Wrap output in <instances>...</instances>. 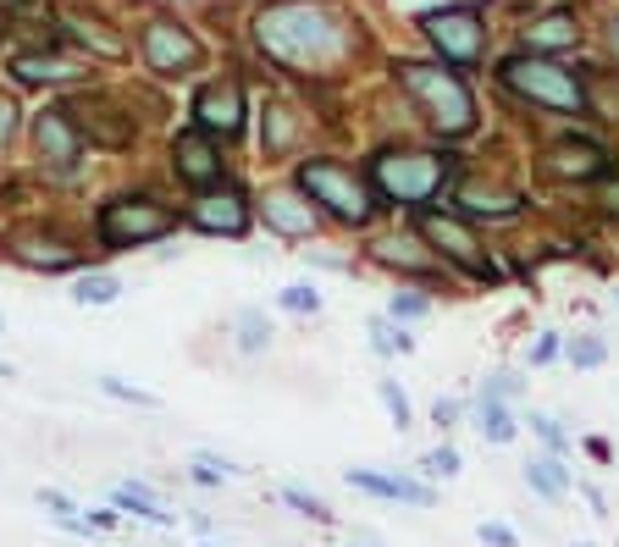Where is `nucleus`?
<instances>
[{
	"mask_svg": "<svg viewBox=\"0 0 619 547\" xmlns=\"http://www.w3.org/2000/svg\"><path fill=\"white\" fill-rule=\"evenodd\" d=\"M260 50L283 61V67H316L326 56H337L348 39H343V23L321 7V0H283L260 17Z\"/></svg>",
	"mask_w": 619,
	"mask_h": 547,
	"instance_id": "obj_1",
	"label": "nucleus"
},
{
	"mask_svg": "<svg viewBox=\"0 0 619 547\" xmlns=\"http://www.w3.org/2000/svg\"><path fill=\"white\" fill-rule=\"evenodd\" d=\"M460 160L454 155H415V150H388L377 155L371 166V182L388 205H404V211H426L431 200H442V189L454 182Z\"/></svg>",
	"mask_w": 619,
	"mask_h": 547,
	"instance_id": "obj_2",
	"label": "nucleus"
},
{
	"mask_svg": "<svg viewBox=\"0 0 619 547\" xmlns=\"http://www.w3.org/2000/svg\"><path fill=\"white\" fill-rule=\"evenodd\" d=\"M498 78H503V88H514V95L531 100V106H548V111H559V117H586V88H581V78L564 72L559 61L537 56V50L509 56V61L498 67Z\"/></svg>",
	"mask_w": 619,
	"mask_h": 547,
	"instance_id": "obj_3",
	"label": "nucleus"
},
{
	"mask_svg": "<svg viewBox=\"0 0 619 547\" xmlns=\"http://www.w3.org/2000/svg\"><path fill=\"white\" fill-rule=\"evenodd\" d=\"M398 83H404L409 95L426 106V117H431V128H437V133L460 139V133H471V128H476V100H471V88H465V78H460V72L420 67V61H398Z\"/></svg>",
	"mask_w": 619,
	"mask_h": 547,
	"instance_id": "obj_4",
	"label": "nucleus"
},
{
	"mask_svg": "<svg viewBox=\"0 0 619 547\" xmlns=\"http://www.w3.org/2000/svg\"><path fill=\"white\" fill-rule=\"evenodd\" d=\"M299 189H305L310 205H326V211H332L337 222H348V227H366L371 211H377L371 182L354 177V171L337 166V160H305V166H299Z\"/></svg>",
	"mask_w": 619,
	"mask_h": 547,
	"instance_id": "obj_5",
	"label": "nucleus"
},
{
	"mask_svg": "<svg viewBox=\"0 0 619 547\" xmlns=\"http://www.w3.org/2000/svg\"><path fill=\"white\" fill-rule=\"evenodd\" d=\"M177 227V216L155 200H117L100 211V243L106 249H139V243H155Z\"/></svg>",
	"mask_w": 619,
	"mask_h": 547,
	"instance_id": "obj_6",
	"label": "nucleus"
},
{
	"mask_svg": "<svg viewBox=\"0 0 619 547\" xmlns=\"http://www.w3.org/2000/svg\"><path fill=\"white\" fill-rule=\"evenodd\" d=\"M426 39L437 45V56L449 67H476L481 61V45H487V28H481V12L476 7H442L426 17Z\"/></svg>",
	"mask_w": 619,
	"mask_h": 547,
	"instance_id": "obj_7",
	"label": "nucleus"
},
{
	"mask_svg": "<svg viewBox=\"0 0 619 547\" xmlns=\"http://www.w3.org/2000/svg\"><path fill=\"white\" fill-rule=\"evenodd\" d=\"M420 233H426V243H437V254H449L454 265H465L471 277H492V260L481 254V243H476V233H471L465 222L426 211V216H420Z\"/></svg>",
	"mask_w": 619,
	"mask_h": 547,
	"instance_id": "obj_8",
	"label": "nucleus"
},
{
	"mask_svg": "<svg viewBox=\"0 0 619 547\" xmlns=\"http://www.w3.org/2000/svg\"><path fill=\"white\" fill-rule=\"evenodd\" d=\"M78 133H88V144H106V150H128L133 144V117H122L111 100H78L67 106Z\"/></svg>",
	"mask_w": 619,
	"mask_h": 547,
	"instance_id": "obj_9",
	"label": "nucleus"
},
{
	"mask_svg": "<svg viewBox=\"0 0 619 547\" xmlns=\"http://www.w3.org/2000/svg\"><path fill=\"white\" fill-rule=\"evenodd\" d=\"M171 166H177V177H183V182H194V189H211V182H222V155H216V144H211L205 128H200V133H177Z\"/></svg>",
	"mask_w": 619,
	"mask_h": 547,
	"instance_id": "obj_10",
	"label": "nucleus"
},
{
	"mask_svg": "<svg viewBox=\"0 0 619 547\" xmlns=\"http://www.w3.org/2000/svg\"><path fill=\"white\" fill-rule=\"evenodd\" d=\"M144 61L155 72H183L200 61V45L189 39V28H177V23H150L144 28Z\"/></svg>",
	"mask_w": 619,
	"mask_h": 547,
	"instance_id": "obj_11",
	"label": "nucleus"
},
{
	"mask_svg": "<svg viewBox=\"0 0 619 547\" xmlns=\"http://www.w3.org/2000/svg\"><path fill=\"white\" fill-rule=\"evenodd\" d=\"M194 117H200L205 133L233 139V133L243 128V88H238V83H205L200 100H194Z\"/></svg>",
	"mask_w": 619,
	"mask_h": 547,
	"instance_id": "obj_12",
	"label": "nucleus"
},
{
	"mask_svg": "<svg viewBox=\"0 0 619 547\" xmlns=\"http://www.w3.org/2000/svg\"><path fill=\"white\" fill-rule=\"evenodd\" d=\"M34 144H39V155H45V160H56V166L67 171V166H78L83 133H78L72 111H45V117L34 122Z\"/></svg>",
	"mask_w": 619,
	"mask_h": 547,
	"instance_id": "obj_13",
	"label": "nucleus"
},
{
	"mask_svg": "<svg viewBox=\"0 0 619 547\" xmlns=\"http://www.w3.org/2000/svg\"><path fill=\"white\" fill-rule=\"evenodd\" d=\"M189 222H194L200 233H222V238H243V233H249V205H243L238 194H205V200H194V211H189Z\"/></svg>",
	"mask_w": 619,
	"mask_h": 547,
	"instance_id": "obj_14",
	"label": "nucleus"
},
{
	"mask_svg": "<svg viewBox=\"0 0 619 547\" xmlns=\"http://www.w3.org/2000/svg\"><path fill=\"white\" fill-rule=\"evenodd\" d=\"M548 171H553V177L592 182V177H603V171H608V155H603L592 139H564V144H553V150H548Z\"/></svg>",
	"mask_w": 619,
	"mask_h": 547,
	"instance_id": "obj_15",
	"label": "nucleus"
},
{
	"mask_svg": "<svg viewBox=\"0 0 619 547\" xmlns=\"http://www.w3.org/2000/svg\"><path fill=\"white\" fill-rule=\"evenodd\" d=\"M265 222H272L283 238H310L316 233V211L305 205V189L299 194H272L265 200Z\"/></svg>",
	"mask_w": 619,
	"mask_h": 547,
	"instance_id": "obj_16",
	"label": "nucleus"
},
{
	"mask_svg": "<svg viewBox=\"0 0 619 547\" xmlns=\"http://www.w3.org/2000/svg\"><path fill=\"white\" fill-rule=\"evenodd\" d=\"M12 254H17L23 265H34V271H67V265L78 260L61 238H39V233H23V238L12 243Z\"/></svg>",
	"mask_w": 619,
	"mask_h": 547,
	"instance_id": "obj_17",
	"label": "nucleus"
},
{
	"mask_svg": "<svg viewBox=\"0 0 619 547\" xmlns=\"http://www.w3.org/2000/svg\"><path fill=\"white\" fill-rule=\"evenodd\" d=\"M575 39H581V28H575L570 12H553V17H543V23L525 28V50H570Z\"/></svg>",
	"mask_w": 619,
	"mask_h": 547,
	"instance_id": "obj_18",
	"label": "nucleus"
},
{
	"mask_svg": "<svg viewBox=\"0 0 619 547\" xmlns=\"http://www.w3.org/2000/svg\"><path fill=\"white\" fill-rule=\"evenodd\" d=\"M348 481H354V487H366V492H377V498H398V503H431V492H426L420 481H409V476H371V471H348Z\"/></svg>",
	"mask_w": 619,
	"mask_h": 547,
	"instance_id": "obj_19",
	"label": "nucleus"
},
{
	"mask_svg": "<svg viewBox=\"0 0 619 547\" xmlns=\"http://www.w3.org/2000/svg\"><path fill=\"white\" fill-rule=\"evenodd\" d=\"M471 420H476V431H481L487 442H514V415L503 409V399H481Z\"/></svg>",
	"mask_w": 619,
	"mask_h": 547,
	"instance_id": "obj_20",
	"label": "nucleus"
},
{
	"mask_svg": "<svg viewBox=\"0 0 619 547\" xmlns=\"http://www.w3.org/2000/svg\"><path fill=\"white\" fill-rule=\"evenodd\" d=\"M12 72L23 83H45V78H78V61H61V56H17Z\"/></svg>",
	"mask_w": 619,
	"mask_h": 547,
	"instance_id": "obj_21",
	"label": "nucleus"
},
{
	"mask_svg": "<svg viewBox=\"0 0 619 547\" xmlns=\"http://www.w3.org/2000/svg\"><path fill=\"white\" fill-rule=\"evenodd\" d=\"M525 481L537 487L543 498H564V492H570V476H564L553 460H531V465H525Z\"/></svg>",
	"mask_w": 619,
	"mask_h": 547,
	"instance_id": "obj_22",
	"label": "nucleus"
},
{
	"mask_svg": "<svg viewBox=\"0 0 619 547\" xmlns=\"http://www.w3.org/2000/svg\"><path fill=\"white\" fill-rule=\"evenodd\" d=\"M460 205H465L471 216H514V211H520L514 194H460Z\"/></svg>",
	"mask_w": 619,
	"mask_h": 547,
	"instance_id": "obj_23",
	"label": "nucleus"
},
{
	"mask_svg": "<svg viewBox=\"0 0 619 547\" xmlns=\"http://www.w3.org/2000/svg\"><path fill=\"white\" fill-rule=\"evenodd\" d=\"M117 503H122V509H133L139 520H150V525H171V514H160V509H155V498H150L144 487H122V492H117Z\"/></svg>",
	"mask_w": 619,
	"mask_h": 547,
	"instance_id": "obj_24",
	"label": "nucleus"
},
{
	"mask_svg": "<svg viewBox=\"0 0 619 547\" xmlns=\"http://www.w3.org/2000/svg\"><path fill=\"white\" fill-rule=\"evenodd\" d=\"M122 288H117V277H83L78 288H72V299L78 305H111Z\"/></svg>",
	"mask_w": 619,
	"mask_h": 547,
	"instance_id": "obj_25",
	"label": "nucleus"
},
{
	"mask_svg": "<svg viewBox=\"0 0 619 547\" xmlns=\"http://www.w3.org/2000/svg\"><path fill=\"white\" fill-rule=\"evenodd\" d=\"M377 393H382V404H388L393 426H398V431H409V426H415V415H409V399H404V388H398V382H377Z\"/></svg>",
	"mask_w": 619,
	"mask_h": 547,
	"instance_id": "obj_26",
	"label": "nucleus"
},
{
	"mask_svg": "<svg viewBox=\"0 0 619 547\" xmlns=\"http://www.w3.org/2000/svg\"><path fill=\"white\" fill-rule=\"evenodd\" d=\"M608 359V343L603 337H575L570 343V365H581V371H592V365H603Z\"/></svg>",
	"mask_w": 619,
	"mask_h": 547,
	"instance_id": "obj_27",
	"label": "nucleus"
},
{
	"mask_svg": "<svg viewBox=\"0 0 619 547\" xmlns=\"http://www.w3.org/2000/svg\"><path fill=\"white\" fill-rule=\"evenodd\" d=\"M371 332H377V354H409V348H415V337H404V332H393L388 321H377Z\"/></svg>",
	"mask_w": 619,
	"mask_h": 547,
	"instance_id": "obj_28",
	"label": "nucleus"
},
{
	"mask_svg": "<svg viewBox=\"0 0 619 547\" xmlns=\"http://www.w3.org/2000/svg\"><path fill=\"white\" fill-rule=\"evenodd\" d=\"M100 388H106L111 399H128V404H139V409H155V404H160L155 393H139V388H128V382H117V377H100Z\"/></svg>",
	"mask_w": 619,
	"mask_h": 547,
	"instance_id": "obj_29",
	"label": "nucleus"
},
{
	"mask_svg": "<svg viewBox=\"0 0 619 547\" xmlns=\"http://www.w3.org/2000/svg\"><path fill=\"white\" fill-rule=\"evenodd\" d=\"M283 498H288V503H294L299 514H310V520H321V525H332V509H326L321 498H310V492H299V487H288Z\"/></svg>",
	"mask_w": 619,
	"mask_h": 547,
	"instance_id": "obj_30",
	"label": "nucleus"
},
{
	"mask_svg": "<svg viewBox=\"0 0 619 547\" xmlns=\"http://www.w3.org/2000/svg\"><path fill=\"white\" fill-rule=\"evenodd\" d=\"M426 476H460V453L454 448H437V453H426Z\"/></svg>",
	"mask_w": 619,
	"mask_h": 547,
	"instance_id": "obj_31",
	"label": "nucleus"
},
{
	"mask_svg": "<svg viewBox=\"0 0 619 547\" xmlns=\"http://www.w3.org/2000/svg\"><path fill=\"white\" fill-rule=\"evenodd\" d=\"M283 305L299 310V316H305V310L316 316V310H321V294H316V288H283Z\"/></svg>",
	"mask_w": 619,
	"mask_h": 547,
	"instance_id": "obj_32",
	"label": "nucleus"
},
{
	"mask_svg": "<svg viewBox=\"0 0 619 547\" xmlns=\"http://www.w3.org/2000/svg\"><path fill=\"white\" fill-rule=\"evenodd\" d=\"M265 337H272V332H265L254 316H243V348H249V354H260V348H265Z\"/></svg>",
	"mask_w": 619,
	"mask_h": 547,
	"instance_id": "obj_33",
	"label": "nucleus"
},
{
	"mask_svg": "<svg viewBox=\"0 0 619 547\" xmlns=\"http://www.w3.org/2000/svg\"><path fill=\"white\" fill-rule=\"evenodd\" d=\"M393 316L415 321V316H426V299H415V294H393Z\"/></svg>",
	"mask_w": 619,
	"mask_h": 547,
	"instance_id": "obj_34",
	"label": "nucleus"
},
{
	"mask_svg": "<svg viewBox=\"0 0 619 547\" xmlns=\"http://www.w3.org/2000/svg\"><path fill=\"white\" fill-rule=\"evenodd\" d=\"M509 393H520V377H509V371H503V377H492V382H487V399H509Z\"/></svg>",
	"mask_w": 619,
	"mask_h": 547,
	"instance_id": "obj_35",
	"label": "nucleus"
},
{
	"mask_svg": "<svg viewBox=\"0 0 619 547\" xmlns=\"http://www.w3.org/2000/svg\"><path fill=\"white\" fill-rule=\"evenodd\" d=\"M531 426H537V431H543V442H553V448H564V431H559V420H548V415H537V420H531Z\"/></svg>",
	"mask_w": 619,
	"mask_h": 547,
	"instance_id": "obj_36",
	"label": "nucleus"
},
{
	"mask_svg": "<svg viewBox=\"0 0 619 547\" xmlns=\"http://www.w3.org/2000/svg\"><path fill=\"white\" fill-rule=\"evenodd\" d=\"M12 128H17V106H12V100H0V144L12 139Z\"/></svg>",
	"mask_w": 619,
	"mask_h": 547,
	"instance_id": "obj_37",
	"label": "nucleus"
},
{
	"mask_svg": "<svg viewBox=\"0 0 619 547\" xmlns=\"http://www.w3.org/2000/svg\"><path fill=\"white\" fill-rule=\"evenodd\" d=\"M597 200H603V211H608V216H619V182H614V177L603 182V194H597Z\"/></svg>",
	"mask_w": 619,
	"mask_h": 547,
	"instance_id": "obj_38",
	"label": "nucleus"
},
{
	"mask_svg": "<svg viewBox=\"0 0 619 547\" xmlns=\"http://www.w3.org/2000/svg\"><path fill=\"white\" fill-rule=\"evenodd\" d=\"M481 542H498V547H509V542H514V531H503V525H481Z\"/></svg>",
	"mask_w": 619,
	"mask_h": 547,
	"instance_id": "obj_39",
	"label": "nucleus"
},
{
	"mask_svg": "<svg viewBox=\"0 0 619 547\" xmlns=\"http://www.w3.org/2000/svg\"><path fill=\"white\" fill-rule=\"evenodd\" d=\"M553 354H559V337H543V343H537V354H531V359H537V365H548Z\"/></svg>",
	"mask_w": 619,
	"mask_h": 547,
	"instance_id": "obj_40",
	"label": "nucleus"
},
{
	"mask_svg": "<svg viewBox=\"0 0 619 547\" xmlns=\"http://www.w3.org/2000/svg\"><path fill=\"white\" fill-rule=\"evenodd\" d=\"M431 415H437V426H449V420H460V404H442V399H437Z\"/></svg>",
	"mask_w": 619,
	"mask_h": 547,
	"instance_id": "obj_41",
	"label": "nucleus"
},
{
	"mask_svg": "<svg viewBox=\"0 0 619 547\" xmlns=\"http://www.w3.org/2000/svg\"><path fill=\"white\" fill-rule=\"evenodd\" d=\"M614 50H619V17H614Z\"/></svg>",
	"mask_w": 619,
	"mask_h": 547,
	"instance_id": "obj_42",
	"label": "nucleus"
}]
</instances>
